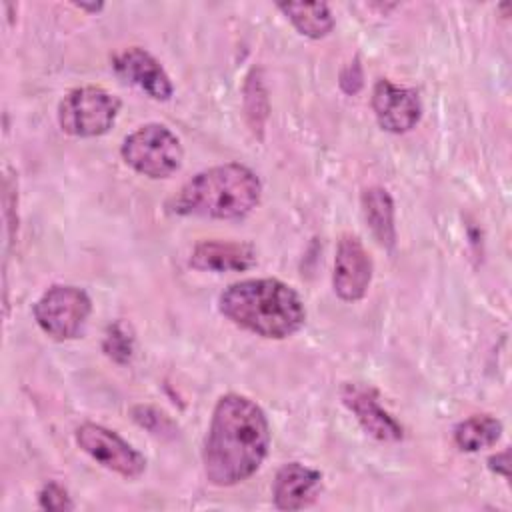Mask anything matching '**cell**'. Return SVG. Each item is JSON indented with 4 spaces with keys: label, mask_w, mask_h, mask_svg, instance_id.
I'll list each match as a JSON object with an SVG mask.
<instances>
[{
    "label": "cell",
    "mask_w": 512,
    "mask_h": 512,
    "mask_svg": "<svg viewBox=\"0 0 512 512\" xmlns=\"http://www.w3.org/2000/svg\"><path fill=\"white\" fill-rule=\"evenodd\" d=\"M270 448V424L248 396L228 392L218 398L202 444V468L212 486L228 488L254 476Z\"/></svg>",
    "instance_id": "cell-1"
},
{
    "label": "cell",
    "mask_w": 512,
    "mask_h": 512,
    "mask_svg": "<svg viewBox=\"0 0 512 512\" xmlns=\"http://www.w3.org/2000/svg\"><path fill=\"white\" fill-rule=\"evenodd\" d=\"M218 310L234 326L268 340L290 338L306 322L304 300L278 278H246L228 284L218 296Z\"/></svg>",
    "instance_id": "cell-2"
},
{
    "label": "cell",
    "mask_w": 512,
    "mask_h": 512,
    "mask_svg": "<svg viewBox=\"0 0 512 512\" xmlns=\"http://www.w3.org/2000/svg\"><path fill=\"white\" fill-rule=\"evenodd\" d=\"M262 198L258 174L240 162H226L200 170L186 180L168 200V210L178 216L212 220L246 218Z\"/></svg>",
    "instance_id": "cell-3"
},
{
    "label": "cell",
    "mask_w": 512,
    "mask_h": 512,
    "mask_svg": "<svg viewBox=\"0 0 512 512\" xmlns=\"http://www.w3.org/2000/svg\"><path fill=\"white\" fill-rule=\"evenodd\" d=\"M120 156L134 172L152 180H162L180 170L184 148L180 138L168 126L148 122L122 140Z\"/></svg>",
    "instance_id": "cell-4"
},
{
    "label": "cell",
    "mask_w": 512,
    "mask_h": 512,
    "mask_svg": "<svg viewBox=\"0 0 512 512\" xmlns=\"http://www.w3.org/2000/svg\"><path fill=\"white\" fill-rule=\"evenodd\" d=\"M118 112V96L100 86H80L60 100L56 118L62 132L76 138H96L114 126Z\"/></svg>",
    "instance_id": "cell-5"
},
{
    "label": "cell",
    "mask_w": 512,
    "mask_h": 512,
    "mask_svg": "<svg viewBox=\"0 0 512 512\" xmlns=\"http://www.w3.org/2000/svg\"><path fill=\"white\" fill-rule=\"evenodd\" d=\"M90 312V296L86 290L72 284L50 286L32 308L38 328L56 342L78 338L90 318Z\"/></svg>",
    "instance_id": "cell-6"
},
{
    "label": "cell",
    "mask_w": 512,
    "mask_h": 512,
    "mask_svg": "<svg viewBox=\"0 0 512 512\" xmlns=\"http://www.w3.org/2000/svg\"><path fill=\"white\" fill-rule=\"evenodd\" d=\"M74 440L78 448L88 454L96 464L122 478L134 480L140 478L146 470V458L118 432L102 424H80L74 432Z\"/></svg>",
    "instance_id": "cell-7"
},
{
    "label": "cell",
    "mask_w": 512,
    "mask_h": 512,
    "mask_svg": "<svg viewBox=\"0 0 512 512\" xmlns=\"http://www.w3.org/2000/svg\"><path fill=\"white\" fill-rule=\"evenodd\" d=\"M374 264L362 240L354 234H344L338 240L334 256L332 286L340 300L358 302L366 296L372 282Z\"/></svg>",
    "instance_id": "cell-8"
},
{
    "label": "cell",
    "mask_w": 512,
    "mask_h": 512,
    "mask_svg": "<svg viewBox=\"0 0 512 512\" xmlns=\"http://www.w3.org/2000/svg\"><path fill=\"white\" fill-rule=\"evenodd\" d=\"M372 110L382 130L404 134L420 122L422 102L414 88L380 78L372 90Z\"/></svg>",
    "instance_id": "cell-9"
},
{
    "label": "cell",
    "mask_w": 512,
    "mask_h": 512,
    "mask_svg": "<svg viewBox=\"0 0 512 512\" xmlns=\"http://www.w3.org/2000/svg\"><path fill=\"white\" fill-rule=\"evenodd\" d=\"M112 68L124 82L140 88L146 96L166 102L174 94V84L164 66L144 48L130 46L114 54Z\"/></svg>",
    "instance_id": "cell-10"
},
{
    "label": "cell",
    "mask_w": 512,
    "mask_h": 512,
    "mask_svg": "<svg viewBox=\"0 0 512 512\" xmlns=\"http://www.w3.org/2000/svg\"><path fill=\"white\" fill-rule=\"evenodd\" d=\"M344 406L354 414L358 424L376 440L398 442L404 436L402 424L380 406L374 388L364 384H344L342 392Z\"/></svg>",
    "instance_id": "cell-11"
},
{
    "label": "cell",
    "mask_w": 512,
    "mask_h": 512,
    "mask_svg": "<svg viewBox=\"0 0 512 512\" xmlns=\"http://www.w3.org/2000/svg\"><path fill=\"white\" fill-rule=\"evenodd\" d=\"M322 492V472L300 462L284 464L272 484V500L278 510H302L312 506Z\"/></svg>",
    "instance_id": "cell-12"
},
{
    "label": "cell",
    "mask_w": 512,
    "mask_h": 512,
    "mask_svg": "<svg viewBox=\"0 0 512 512\" xmlns=\"http://www.w3.org/2000/svg\"><path fill=\"white\" fill-rule=\"evenodd\" d=\"M254 264L256 250L246 242L202 240L190 254V266L202 272H242Z\"/></svg>",
    "instance_id": "cell-13"
},
{
    "label": "cell",
    "mask_w": 512,
    "mask_h": 512,
    "mask_svg": "<svg viewBox=\"0 0 512 512\" xmlns=\"http://www.w3.org/2000/svg\"><path fill=\"white\" fill-rule=\"evenodd\" d=\"M362 214L364 220L384 248H394L396 244V224H394V200L390 192L382 186H370L362 192Z\"/></svg>",
    "instance_id": "cell-14"
},
{
    "label": "cell",
    "mask_w": 512,
    "mask_h": 512,
    "mask_svg": "<svg viewBox=\"0 0 512 512\" xmlns=\"http://www.w3.org/2000/svg\"><path fill=\"white\" fill-rule=\"evenodd\" d=\"M278 8L306 38L320 40L334 28V14L326 2H280Z\"/></svg>",
    "instance_id": "cell-15"
},
{
    "label": "cell",
    "mask_w": 512,
    "mask_h": 512,
    "mask_svg": "<svg viewBox=\"0 0 512 512\" xmlns=\"http://www.w3.org/2000/svg\"><path fill=\"white\" fill-rule=\"evenodd\" d=\"M502 436V422L494 416H470L456 424L454 442L462 452H478L494 446Z\"/></svg>",
    "instance_id": "cell-16"
},
{
    "label": "cell",
    "mask_w": 512,
    "mask_h": 512,
    "mask_svg": "<svg viewBox=\"0 0 512 512\" xmlns=\"http://www.w3.org/2000/svg\"><path fill=\"white\" fill-rule=\"evenodd\" d=\"M38 506L42 510H74V502L68 496V490L58 482H46L38 492Z\"/></svg>",
    "instance_id": "cell-17"
},
{
    "label": "cell",
    "mask_w": 512,
    "mask_h": 512,
    "mask_svg": "<svg viewBox=\"0 0 512 512\" xmlns=\"http://www.w3.org/2000/svg\"><path fill=\"white\" fill-rule=\"evenodd\" d=\"M104 352L116 362H126L132 354V338L126 334L122 324H114L108 328L104 338Z\"/></svg>",
    "instance_id": "cell-18"
},
{
    "label": "cell",
    "mask_w": 512,
    "mask_h": 512,
    "mask_svg": "<svg viewBox=\"0 0 512 512\" xmlns=\"http://www.w3.org/2000/svg\"><path fill=\"white\" fill-rule=\"evenodd\" d=\"M348 82H352V94H354V92H358V88L362 86V70H360L358 60L350 62V64L346 66V70L342 72V76H340V84H342V88H344V90H346Z\"/></svg>",
    "instance_id": "cell-19"
},
{
    "label": "cell",
    "mask_w": 512,
    "mask_h": 512,
    "mask_svg": "<svg viewBox=\"0 0 512 512\" xmlns=\"http://www.w3.org/2000/svg\"><path fill=\"white\" fill-rule=\"evenodd\" d=\"M488 468L504 478H508V450H502L488 458Z\"/></svg>",
    "instance_id": "cell-20"
},
{
    "label": "cell",
    "mask_w": 512,
    "mask_h": 512,
    "mask_svg": "<svg viewBox=\"0 0 512 512\" xmlns=\"http://www.w3.org/2000/svg\"><path fill=\"white\" fill-rule=\"evenodd\" d=\"M76 8H80V10H88V12H98V10H102L104 8V4H84V2H76Z\"/></svg>",
    "instance_id": "cell-21"
}]
</instances>
